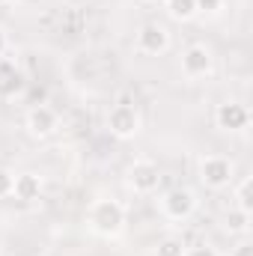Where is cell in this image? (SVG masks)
Here are the masks:
<instances>
[{"instance_id":"1","label":"cell","mask_w":253,"mask_h":256,"mask_svg":"<svg viewBox=\"0 0 253 256\" xmlns=\"http://www.w3.org/2000/svg\"><path fill=\"white\" fill-rule=\"evenodd\" d=\"M126 224V208L116 200H98L90 208V226L98 236H116Z\"/></svg>"},{"instance_id":"2","label":"cell","mask_w":253,"mask_h":256,"mask_svg":"<svg viewBox=\"0 0 253 256\" xmlns=\"http://www.w3.org/2000/svg\"><path fill=\"white\" fill-rule=\"evenodd\" d=\"M108 128H110V134L120 137V140L134 137V134L140 131V114H137V108H131V104H116V108H110V114H108Z\"/></svg>"},{"instance_id":"3","label":"cell","mask_w":253,"mask_h":256,"mask_svg":"<svg viewBox=\"0 0 253 256\" xmlns=\"http://www.w3.org/2000/svg\"><path fill=\"white\" fill-rule=\"evenodd\" d=\"M200 179L208 188H226L232 182V161L220 158V155H208L200 164Z\"/></svg>"},{"instance_id":"4","label":"cell","mask_w":253,"mask_h":256,"mask_svg":"<svg viewBox=\"0 0 253 256\" xmlns=\"http://www.w3.org/2000/svg\"><path fill=\"white\" fill-rule=\"evenodd\" d=\"M161 208H164V214L170 220H185V218L194 214V208H196V196L188 188H173V191L164 194Z\"/></svg>"},{"instance_id":"5","label":"cell","mask_w":253,"mask_h":256,"mask_svg":"<svg viewBox=\"0 0 253 256\" xmlns=\"http://www.w3.org/2000/svg\"><path fill=\"white\" fill-rule=\"evenodd\" d=\"M161 182V173L152 161H134L128 167V185L134 188L137 194H152Z\"/></svg>"},{"instance_id":"6","label":"cell","mask_w":253,"mask_h":256,"mask_svg":"<svg viewBox=\"0 0 253 256\" xmlns=\"http://www.w3.org/2000/svg\"><path fill=\"white\" fill-rule=\"evenodd\" d=\"M214 122H218V128H224V131H242V128H248V122H250V114L238 102H224L214 110Z\"/></svg>"},{"instance_id":"7","label":"cell","mask_w":253,"mask_h":256,"mask_svg":"<svg viewBox=\"0 0 253 256\" xmlns=\"http://www.w3.org/2000/svg\"><path fill=\"white\" fill-rule=\"evenodd\" d=\"M137 48L143 54H164L170 48V33L161 24H143L137 33Z\"/></svg>"},{"instance_id":"8","label":"cell","mask_w":253,"mask_h":256,"mask_svg":"<svg viewBox=\"0 0 253 256\" xmlns=\"http://www.w3.org/2000/svg\"><path fill=\"white\" fill-rule=\"evenodd\" d=\"M182 72L188 78H206L212 72V51L206 45H190L182 54Z\"/></svg>"},{"instance_id":"9","label":"cell","mask_w":253,"mask_h":256,"mask_svg":"<svg viewBox=\"0 0 253 256\" xmlns=\"http://www.w3.org/2000/svg\"><path fill=\"white\" fill-rule=\"evenodd\" d=\"M27 128H30L33 137H48L57 128V114L48 104H33L27 110Z\"/></svg>"},{"instance_id":"10","label":"cell","mask_w":253,"mask_h":256,"mask_svg":"<svg viewBox=\"0 0 253 256\" xmlns=\"http://www.w3.org/2000/svg\"><path fill=\"white\" fill-rule=\"evenodd\" d=\"M24 90H27L24 72L15 63H9V60H0V98H12V96H18Z\"/></svg>"},{"instance_id":"11","label":"cell","mask_w":253,"mask_h":256,"mask_svg":"<svg viewBox=\"0 0 253 256\" xmlns=\"http://www.w3.org/2000/svg\"><path fill=\"white\" fill-rule=\"evenodd\" d=\"M12 194H15V200H21V202H33V200H39V194H42V179H39L36 173H21V176H15Z\"/></svg>"},{"instance_id":"12","label":"cell","mask_w":253,"mask_h":256,"mask_svg":"<svg viewBox=\"0 0 253 256\" xmlns=\"http://www.w3.org/2000/svg\"><path fill=\"white\" fill-rule=\"evenodd\" d=\"M167 12L176 21H190L196 15V0H167Z\"/></svg>"},{"instance_id":"13","label":"cell","mask_w":253,"mask_h":256,"mask_svg":"<svg viewBox=\"0 0 253 256\" xmlns=\"http://www.w3.org/2000/svg\"><path fill=\"white\" fill-rule=\"evenodd\" d=\"M226 230H230V232H248V230H250V212L230 208V212H226Z\"/></svg>"},{"instance_id":"14","label":"cell","mask_w":253,"mask_h":256,"mask_svg":"<svg viewBox=\"0 0 253 256\" xmlns=\"http://www.w3.org/2000/svg\"><path fill=\"white\" fill-rule=\"evenodd\" d=\"M236 208H242V212H253V179L248 176L242 185H238V191H236Z\"/></svg>"},{"instance_id":"15","label":"cell","mask_w":253,"mask_h":256,"mask_svg":"<svg viewBox=\"0 0 253 256\" xmlns=\"http://www.w3.org/2000/svg\"><path fill=\"white\" fill-rule=\"evenodd\" d=\"M158 256H185L182 238H164V242L158 244Z\"/></svg>"},{"instance_id":"16","label":"cell","mask_w":253,"mask_h":256,"mask_svg":"<svg viewBox=\"0 0 253 256\" xmlns=\"http://www.w3.org/2000/svg\"><path fill=\"white\" fill-rule=\"evenodd\" d=\"M12 185H15V176L0 167V196H9L12 194Z\"/></svg>"},{"instance_id":"17","label":"cell","mask_w":253,"mask_h":256,"mask_svg":"<svg viewBox=\"0 0 253 256\" xmlns=\"http://www.w3.org/2000/svg\"><path fill=\"white\" fill-rule=\"evenodd\" d=\"M220 3H224V0H196V12H208V15H212V12L220 9Z\"/></svg>"},{"instance_id":"18","label":"cell","mask_w":253,"mask_h":256,"mask_svg":"<svg viewBox=\"0 0 253 256\" xmlns=\"http://www.w3.org/2000/svg\"><path fill=\"white\" fill-rule=\"evenodd\" d=\"M230 256H253V244H250V242H242V244H238Z\"/></svg>"},{"instance_id":"19","label":"cell","mask_w":253,"mask_h":256,"mask_svg":"<svg viewBox=\"0 0 253 256\" xmlns=\"http://www.w3.org/2000/svg\"><path fill=\"white\" fill-rule=\"evenodd\" d=\"M185 256H218V254H214L212 248H206V244H202V248H194V250H185Z\"/></svg>"},{"instance_id":"20","label":"cell","mask_w":253,"mask_h":256,"mask_svg":"<svg viewBox=\"0 0 253 256\" xmlns=\"http://www.w3.org/2000/svg\"><path fill=\"white\" fill-rule=\"evenodd\" d=\"M3 51H6V33L0 30V57H3Z\"/></svg>"},{"instance_id":"21","label":"cell","mask_w":253,"mask_h":256,"mask_svg":"<svg viewBox=\"0 0 253 256\" xmlns=\"http://www.w3.org/2000/svg\"><path fill=\"white\" fill-rule=\"evenodd\" d=\"M3 3H9V0H0V6H3Z\"/></svg>"}]
</instances>
